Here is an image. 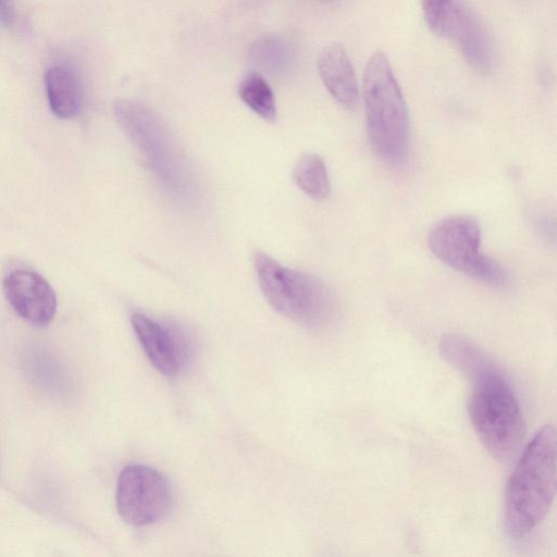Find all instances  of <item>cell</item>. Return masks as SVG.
<instances>
[{"label": "cell", "instance_id": "obj_2", "mask_svg": "<svg viewBox=\"0 0 557 557\" xmlns=\"http://www.w3.org/2000/svg\"><path fill=\"white\" fill-rule=\"evenodd\" d=\"M556 430L546 424L527 445L506 484L504 521L511 537H524L548 513L556 494Z\"/></svg>", "mask_w": 557, "mask_h": 557}, {"label": "cell", "instance_id": "obj_14", "mask_svg": "<svg viewBox=\"0 0 557 557\" xmlns=\"http://www.w3.org/2000/svg\"><path fill=\"white\" fill-rule=\"evenodd\" d=\"M240 99L256 114L268 122H274L277 116L273 91L268 82L258 73L248 74L238 88Z\"/></svg>", "mask_w": 557, "mask_h": 557}, {"label": "cell", "instance_id": "obj_13", "mask_svg": "<svg viewBox=\"0 0 557 557\" xmlns=\"http://www.w3.org/2000/svg\"><path fill=\"white\" fill-rule=\"evenodd\" d=\"M295 184L309 197L322 200L330 195L331 185L324 161L317 153L300 157L293 170Z\"/></svg>", "mask_w": 557, "mask_h": 557}, {"label": "cell", "instance_id": "obj_10", "mask_svg": "<svg viewBox=\"0 0 557 557\" xmlns=\"http://www.w3.org/2000/svg\"><path fill=\"white\" fill-rule=\"evenodd\" d=\"M3 290L16 313L30 324L45 326L53 320L57 297L50 284L38 273L13 271L4 278Z\"/></svg>", "mask_w": 557, "mask_h": 557}, {"label": "cell", "instance_id": "obj_11", "mask_svg": "<svg viewBox=\"0 0 557 557\" xmlns=\"http://www.w3.org/2000/svg\"><path fill=\"white\" fill-rule=\"evenodd\" d=\"M318 72L330 95L344 108L358 103V81L351 61L339 44H331L320 52Z\"/></svg>", "mask_w": 557, "mask_h": 557}, {"label": "cell", "instance_id": "obj_9", "mask_svg": "<svg viewBox=\"0 0 557 557\" xmlns=\"http://www.w3.org/2000/svg\"><path fill=\"white\" fill-rule=\"evenodd\" d=\"M131 323L147 358L160 373L176 376L186 368L190 345L180 327L139 312L133 313Z\"/></svg>", "mask_w": 557, "mask_h": 557}, {"label": "cell", "instance_id": "obj_4", "mask_svg": "<svg viewBox=\"0 0 557 557\" xmlns=\"http://www.w3.org/2000/svg\"><path fill=\"white\" fill-rule=\"evenodd\" d=\"M468 412L471 424L488 454L508 463L523 440V420L518 399L499 368L494 364L470 380Z\"/></svg>", "mask_w": 557, "mask_h": 557}, {"label": "cell", "instance_id": "obj_16", "mask_svg": "<svg viewBox=\"0 0 557 557\" xmlns=\"http://www.w3.org/2000/svg\"><path fill=\"white\" fill-rule=\"evenodd\" d=\"M14 21V11L11 0H0V22L10 26Z\"/></svg>", "mask_w": 557, "mask_h": 557}, {"label": "cell", "instance_id": "obj_12", "mask_svg": "<svg viewBox=\"0 0 557 557\" xmlns=\"http://www.w3.org/2000/svg\"><path fill=\"white\" fill-rule=\"evenodd\" d=\"M45 85L50 109L58 117L71 119L77 114L81 91L77 78L69 67H50L45 74Z\"/></svg>", "mask_w": 557, "mask_h": 557}, {"label": "cell", "instance_id": "obj_6", "mask_svg": "<svg viewBox=\"0 0 557 557\" xmlns=\"http://www.w3.org/2000/svg\"><path fill=\"white\" fill-rule=\"evenodd\" d=\"M431 252L451 269L493 287L509 281L506 270L481 250V230L468 215L447 216L428 235Z\"/></svg>", "mask_w": 557, "mask_h": 557}, {"label": "cell", "instance_id": "obj_7", "mask_svg": "<svg viewBox=\"0 0 557 557\" xmlns=\"http://www.w3.org/2000/svg\"><path fill=\"white\" fill-rule=\"evenodd\" d=\"M432 33L455 42L466 62L480 73L493 65L490 38L476 15L462 0H421Z\"/></svg>", "mask_w": 557, "mask_h": 557}, {"label": "cell", "instance_id": "obj_3", "mask_svg": "<svg viewBox=\"0 0 557 557\" xmlns=\"http://www.w3.org/2000/svg\"><path fill=\"white\" fill-rule=\"evenodd\" d=\"M362 91L367 132L375 153L386 163L397 164L408 149L407 104L385 53L374 52L363 72Z\"/></svg>", "mask_w": 557, "mask_h": 557}, {"label": "cell", "instance_id": "obj_17", "mask_svg": "<svg viewBox=\"0 0 557 557\" xmlns=\"http://www.w3.org/2000/svg\"><path fill=\"white\" fill-rule=\"evenodd\" d=\"M320 1H325V2H327V1H332V0H320Z\"/></svg>", "mask_w": 557, "mask_h": 557}, {"label": "cell", "instance_id": "obj_5", "mask_svg": "<svg viewBox=\"0 0 557 557\" xmlns=\"http://www.w3.org/2000/svg\"><path fill=\"white\" fill-rule=\"evenodd\" d=\"M260 289L270 306L310 329L326 326L335 314V298L318 276L289 269L263 252L253 258Z\"/></svg>", "mask_w": 557, "mask_h": 557}, {"label": "cell", "instance_id": "obj_1", "mask_svg": "<svg viewBox=\"0 0 557 557\" xmlns=\"http://www.w3.org/2000/svg\"><path fill=\"white\" fill-rule=\"evenodd\" d=\"M113 112L162 190L180 205L196 203L200 191L197 175L162 116L133 99L116 100Z\"/></svg>", "mask_w": 557, "mask_h": 557}, {"label": "cell", "instance_id": "obj_15", "mask_svg": "<svg viewBox=\"0 0 557 557\" xmlns=\"http://www.w3.org/2000/svg\"><path fill=\"white\" fill-rule=\"evenodd\" d=\"M250 57L258 67L272 74L283 72L290 63L289 48L276 36H267L256 41Z\"/></svg>", "mask_w": 557, "mask_h": 557}, {"label": "cell", "instance_id": "obj_8", "mask_svg": "<svg viewBox=\"0 0 557 557\" xmlns=\"http://www.w3.org/2000/svg\"><path fill=\"white\" fill-rule=\"evenodd\" d=\"M121 518L134 527L164 519L172 507L173 494L166 478L144 465L126 466L119 474L115 494Z\"/></svg>", "mask_w": 557, "mask_h": 557}]
</instances>
